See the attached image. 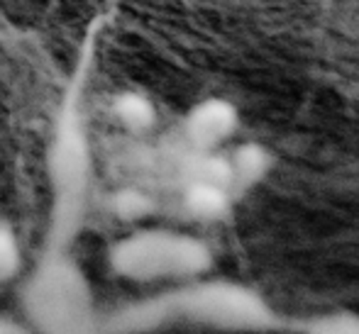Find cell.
Returning <instances> with one entry per match:
<instances>
[{
  "label": "cell",
  "mask_w": 359,
  "mask_h": 334,
  "mask_svg": "<svg viewBox=\"0 0 359 334\" xmlns=\"http://www.w3.org/2000/svg\"><path fill=\"white\" fill-rule=\"evenodd\" d=\"M22 246L10 222L0 220V286L15 281L22 273Z\"/></svg>",
  "instance_id": "cell-10"
},
{
  "label": "cell",
  "mask_w": 359,
  "mask_h": 334,
  "mask_svg": "<svg viewBox=\"0 0 359 334\" xmlns=\"http://www.w3.org/2000/svg\"><path fill=\"white\" fill-rule=\"evenodd\" d=\"M232 202H235V195L230 190L215 183H203V181H186L181 190L184 212L191 220L203 222V225L225 220L232 210Z\"/></svg>",
  "instance_id": "cell-6"
},
{
  "label": "cell",
  "mask_w": 359,
  "mask_h": 334,
  "mask_svg": "<svg viewBox=\"0 0 359 334\" xmlns=\"http://www.w3.org/2000/svg\"><path fill=\"white\" fill-rule=\"evenodd\" d=\"M20 300L25 320L39 334H100V305L72 249L44 246Z\"/></svg>",
  "instance_id": "cell-2"
},
{
  "label": "cell",
  "mask_w": 359,
  "mask_h": 334,
  "mask_svg": "<svg viewBox=\"0 0 359 334\" xmlns=\"http://www.w3.org/2000/svg\"><path fill=\"white\" fill-rule=\"evenodd\" d=\"M113 118L123 130H128L130 134H144L149 130H154L156 125V108L144 93L137 90H125L113 98Z\"/></svg>",
  "instance_id": "cell-8"
},
{
  "label": "cell",
  "mask_w": 359,
  "mask_h": 334,
  "mask_svg": "<svg viewBox=\"0 0 359 334\" xmlns=\"http://www.w3.org/2000/svg\"><path fill=\"white\" fill-rule=\"evenodd\" d=\"M108 264L115 276L133 283H186L208 276L215 256L208 242L196 235L144 227L110 244Z\"/></svg>",
  "instance_id": "cell-4"
},
{
  "label": "cell",
  "mask_w": 359,
  "mask_h": 334,
  "mask_svg": "<svg viewBox=\"0 0 359 334\" xmlns=\"http://www.w3.org/2000/svg\"><path fill=\"white\" fill-rule=\"evenodd\" d=\"M303 334H359V315L350 310H335L311 317L303 325Z\"/></svg>",
  "instance_id": "cell-11"
},
{
  "label": "cell",
  "mask_w": 359,
  "mask_h": 334,
  "mask_svg": "<svg viewBox=\"0 0 359 334\" xmlns=\"http://www.w3.org/2000/svg\"><path fill=\"white\" fill-rule=\"evenodd\" d=\"M0 334H39L27 320H18L13 315H0Z\"/></svg>",
  "instance_id": "cell-12"
},
{
  "label": "cell",
  "mask_w": 359,
  "mask_h": 334,
  "mask_svg": "<svg viewBox=\"0 0 359 334\" xmlns=\"http://www.w3.org/2000/svg\"><path fill=\"white\" fill-rule=\"evenodd\" d=\"M240 113L225 98H205L184 118V139L191 151H217L235 137Z\"/></svg>",
  "instance_id": "cell-5"
},
{
  "label": "cell",
  "mask_w": 359,
  "mask_h": 334,
  "mask_svg": "<svg viewBox=\"0 0 359 334\" xmlns=\"http://www.w3.org/2000/svg\"><path fill=\"white\" fill-rule=\"evenodd\" d=\"M108 210L115 220L142 222L156 210V202L149 193H147V190L135 188V186H125V188H118V190L110 193Z\"/></svg>",
  "instance_id": "cell-9"
},
{
  "label": "cell",
  "mask_w": 359,
  "mask_h": 334,
  "mask_svg": "<svg viewBox=\"0 0 359 334\" xmlns=\"http://www.w3.org/2000/svg\"><path fill=\"white\" fill-rule=\"evenodd\" d=\"M230 161V176H232V195H245L252 188L262 183L271 171V151L259 141H245L237 144L235 149L227 154Z\"/></svg>",
  "instance_id": "cell-7"
},
{
  "label": "cell",
  "mask_w": 359,
  "mask_h": 334,
  "mask_svg": "<svg viewBox=\"0 0 359 334\" xmlns=\"http://www.w3.org/2000/svg\"><path fill=\"white\" fill-rule=\"evenodd\" d=\"M171 320L213 332L255 334L284 327V317L257 288L227 278H196L166 291Z\"/></svg>",
  "instance_id": "cell-3"
},
{
  "label": "cell",
  "mask_w": 359,
  "mask_h": 334,
  "mask_svg": "<svg viewBox=\"0 0 359 334\" xmlns=\"http://www.w3.org/2000/svg\"><path fill=\"white\" fill-rule=\"evenodd\" d=\"M52 210L44 237L47 249H72L86 220L93 181L90 144L79 110V85L69 93L47 154Z\"/></svg>",
  "instance_id": "cell-1"
}]
</instances>
